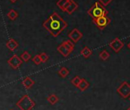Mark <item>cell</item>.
Segmentation results:
<instances>
[{
  "label": "cell",
  "instance_id": "obj_18",
  "mask_svg": "<svg viewBox=\"0 0 130 110\" xmlns=\"http://www.w3.org/2000/svg\"><path fill=\"white\" fill-rule=\"evenodd\" d=\"M58 74L63 77L65 78L68 74H69V70L66 68V67H61L59 70H58Z\"/></svg>",
  "mask_w": 130,
  "mask_h": 110
},
{
  "label": "cell",
  "instance_id": "obj_19",
  "mask_svg": "<svg viewBox=\"0 0 130 110\" xmlns=\"http://www.w3.org/2000/svg\"><path fill=\"white\" fill-rule=\"evenodd\" d=\"M7 16H8V18H9V19H11V20H15V19L19 16V15H18V12H17L15 10L11 9V10L8 12Z\"/></svg>",
  "mask_w": 130,
  "mask_h": 110
},
{
  "label": "cell",
  "instance_id": "obj_28",
  "mask_svg": "<svg viewBox=\"0 0 130 110\" xmlns=\"http://www.w3.org/2000/svg\"><path fill=\"white\" fill-rule=\"evenodd\" d=\"M127 110H130V107H129V108H128Z\"/></svg>",
  "mask_w": 130,
  "mask_h": 110
},
{
  "label": "cell",
  "instance_id": "obj_5",
  "mask_svg": "<svg viewBox=\"0 0 130 110\" xmlns=\"http://www.w3.org/2000/svg\"><path fill=\"white\" fill-rule=\"evenodd\" d=\"M93 22L96 25L97 28H99L100 30H103L106 26H108L109 25V23L111 22V19L109 18L107 15L99 18L97 19H94L93 20Z\"/></svg>",
  "mask_w": 130,
  "mask_h": 110
},
{
  "label": "cell",
  "instance_id": "obj_15",
  "mask_svg": "<svg viewBox=\"0 0 130 110\" xmlns=\"http://www.w3.org/2000/svg\"><path fill=\"white\" fill-rule=\"evenodd\" d=\"M65 47H66L71 52H72L74 49V43L72 41H70V40H67V41H64L63 43H62Z\"/></svg>",
  "mask_w": 130,
  "mask_h": 110
},
{
  "label": "cell",
  "instance_id": "obj_16",
  "mask_svg": "<svg viewBox=\"0 0 130 110\" xmlns=\"http://www.w3.org/2000/svg\"><path fill=\"white\" fill-rule=\"evenodd\" d=\"M89 86H90L89 83H88L85 79H82L80 83L79 86H78V88H79V89H80V91H85V90L89 87Z\"/></svg>",
  "mask_w": 130,
  "mask_h": 110
},
{
  "label": "cell",
  "instance_id": "obj_21",
  "mask_svg": "<svg viewBox=\"0 0 130 110\" xmlns=\"http://www.w3.org/2000/svg\"><path fill=\"white\" fill-rule=\"evenodd\" d=\"M99 56H100V58L101 60H103V61H106V60L109 58V52H108L107 50H103V51L100 52V53Z\"/></svg>",
  "mask_w": 130,
  "mask_h": 110
},
{
  "label": "cell",
  "instance_id": "obj_10",
  "mask_svg": "<svg viewBox=\"0 0 130 110\" xmlns=\"http://www.w3.org/2000/svg\"><path fill=\"white\" fill-rule=\"evenodd\" d=\"M57 50H58V52L62 55V56L64 57V58L68 57L69 55H70V53H71V52L66 47H65L63 44H60V45L57 47Z\"/></svg>",
  "mask_w": 130,
  "mask_h": 110
},
{
  "label": "cell",
  "instance_id": "obj_4",
  "mask_svg": "<svg viewBox=\"0 0 130 110\" xmlns=\"http://www.w3.org/2000/svg\"><path fill=\"white\" fill-rule=\"evenodd\" d=\"M116 91L122 98L126 99L130 95V85L125 81L117 88Z\"/></svg>",
  "mask_w": 130,
  "mask_h": 110
},
{
  "label": "cell",
  "instance_id": "obj_13",
  "mask_svg": "<svg viewBox=\"0 0 130 110\" xmlns=\"http://www.w3.org/2000/svg\"><path fill=\"white\" fill-rule=\"evenodd\" d=\"M68 4H69V0H58L57 3V6H58V8L63 12H65V9H66Z\"/></svg>",
  "mask_w": 130,
  "mask_h": 110
},
{
  "label": "cell",
  "instance_id": "obj_3",
  "mask_svg": "<svg viewBox=\"0 0 130 110\" xmlns=\"http://www.w3.org/2000/svg\"><path fill=\"white\" fill-rule=\"evenodd\" d=\"M16 105L21 110H31L35 107V102L28 95H25L17 102Z\"/></svg>",
  "mask_w": 130,
  "mask_h": 110
},
{
  "label": "cell",
  "instance_id": "obj_29",
  "mask_svg": "<svg viewBox=\"0 0 130 110\" xmlns=\"http://www.w3.org/2000/svg\"><path fill=\"white\" fill-rule=\"evenodd\" d=\"M10 110H13V109H10Z\"/></svg>",
  "mask_w": 130,
  "mask_h": 110
},
{
  "label": "cell",
  "instance_id": "obj_8",
  "mask_svg": "<svg viewBox=\"0 0 130 110\" xmlns=\"http://www.w3.org/2000/svg\"><path fill=\"white\" fill-rule=\"evenodd\" d=\"M68 37L70 38V39L75 44L77 42H78L83 37V34L77 29V28H74L73 29L69 34H68Z\"/></svg>",
  "mask_w": 130,
  "mask_h": 110
},
{
  "label": "cell",
  "instance_id": "obj_14",
  "mask_svg": "<svg viewBox=\"0 0 130 110\" xmlns=\"http://www.w3.org/2000/svg\"><path fill=\"white\" fill-rule=\"evenodd\" d=\"M92 53H93L92 50L90 49L88 47H84V48L81 50V51H80L81 55H82V56H83L84 58H90V57L91 56Z\"/></svg>",
  "mask_w": 130,
  "mask_h": 110
},
{
  "label": "cell",
  "instance_id": "obj_1",
  "mask_svg": "<svg viewBox=\"0 0 130 110\" xmlns=\"http://www.w3.org/2000/svg\"><path fill=\"white\" fill-rule=\"evenodd\" d=\"M43 27L53 37L56 38L68 27V23L57 12H54L43 23Z\"/></svg>",
  "mask_w": 130,
  "mask_h": 110
},
{
  "label": "cell",
  "instance_id": "obj_27",
  "mask_svg": "<svg viewBox=\"0 0 130 110\" xmlns=\"http://www.w3.org/2000/svg\"><path fill=\"white\" fill-rule=\"evenodd\" d=\"M10 1L12 2V3H15V2H16L17 0H10Z\"/></svg>",
  "mask_w": 130,
  "mask_h": 110
},
{
  "label": "cell",
  "instance_id": "obj_20",
  "mask_svg": "<svg viewBox=\"0 0 130 110\" xmlns=\"http://www.w3.org/2000/svg\"><path fill=\"white\" fill-rule=\"evenodd\" d=\"M21 58L23 61L25 62H28L31 58V54L28 52V51H25L22 53L21 55Z\"/></svg>",
  "mask_w": 130,
  "mask_h": 110
},
{
  "label": "cell",
  "instance_id": "obj_25",
  "mask_svg": "<svg viewBox=\"0 0 130 110\" xmlns=\"http://www.w3.org/2000/svg\"><path fill=\"white\" fill-rule=\"evenodd\" d=\"M112 1V0H98V2L100 3L103 6H108L111 2Z\"/></svg>",
  "mask_w": 130,
  "mask_h": 110
},
{
  "label": "cell",
  "instance_id": "obj_7",
  "mask_svg": "<svg viewBox=\"0 0 130 110\" xmlns=\"http://www.w3.org/2000/svg\"><path fill=\"white\" fill-rule=\"evenodd\" d=\"M9 65L12 67L13 69H18L22 64V60L17 55H13V56L8 61Z\"/></svg>",
  "mask_w": 130,
  "mask_h": 110
},
{
  "label": "cell",
  "instance_id": "obj_30",
  "mask_svg": "<svg viewBox=\"0 0 130 110\" xmlns=\"http://www.w3.org/2000/svg\"><path fill=\"white\" fill-rule=\"evenodd\" d=\"M129 99H130V98H129Z\"/></svg>",
  "mask_w": 130,
  "mask_h": 110
},
{
  "label": "cell",
  "instance_id": "obj_17",
  "mask_svg": "<svg viewBox=\"0 0 130 110\" xmlns=\"http://www.w3.org/2000/svg\"><path fill=\"white\" fill-rule=\"evenodd\" d=\"M47 101L50 102V104H51V105H54V104H56L58 101H59V98L56 96V95H54V94H52V95H50L48 97H47Z\"/></svg>",
  "mask_w": 130,
  "mask_h": 110
},
{
  "label": "cell",
  "instance_id": "obj_2",
  "mask_svg": "<svg viewBox=\"0 0 130 110\" xmlns=\"http://www.w3.org/2000/svg\"><path fill=\"white\" fill-rule=\"evenodd\" d=\"M87 14L92 18L93 20H94V19H97L99 18L107 15L108 11L105 9V7L100 3L96 2L87 11Z\"/></svg>",
  "mask_w": 130,
  "mask_h": 110
},
{
  "label": "cell",
  "instance_id": "obj_11",
  "mask_svg": "<svg viewBox=\"0 0 130 110\" xmlns=\"http://www.w3.org/2000/svg\"><path fill=\"white\" fill-rule=\"evenodd\" d=\"M35 84V81L29 77H26L23 79L22 80V85L25 86V89H28L30 88H31Z\"/></svg>",
  "mask_w": 130,
  "mask_h": 110
},
{
  "label": "cell",
  "instance_id": "obj_26",
  "mask_svg": "<svg viewBox=\"0 0 130 110\" xmlns=\"http://www.w3.org/2000/svg\"><path fill=\"white\" fill-rule=\"evenodd\" d=\"M127 47H128V48L130 49V42H129V43L128 44V45H127Z\"/></svg>",
  "mask_w": 130,
  "mask_h": 110
},
{
  "label": "cell",
  "instance_id": "obj_6",
  "mask_svg": "<svg viewBox=\"0 0 130 110\" xmlns=\"http://www.w3.org/2000/svg\"><path fill=\"white\" fill-rule=\"evenodd\" d=\"M109 46L116 52L118 53L121 50V49L124 47V43L118 38H115L114 40H112L109 44Z\"/></svg>",
  "mask_w": 130,
  "mask_h": 110
},
{
  "label": "cell",
  "instance_id": "obj_23",
  "mask_svg": "<svg viewBox=\"0 0 130 110\" xmlns=\"http://www.w3.org/2000/svg\"><path fill=\"white\" fill-rule=\"evenodd\" d=\"M39 55H40V58H41V62H42V63H45V62L47 61L49 57H48V55H47L46 53L42 52V53H41Z\"/></svg>",
  "mask_w": 130,
  "mask_h": 110
},
{
  "label": "cell",
  "instance_id": "obj_12",
  "mask_svg": "<svg viewBox=\"0 0 130 110\" xmlns=\"http://www.w3.org/2000/svg\"><path fill=\"white\" fill-rule=\"evenodd\" d=\"M6 47H8V49L11 51H14L18 47H19V43L14 40L13 38L9 39V41L6 43Z\"/></svg>",
  "mask_w": 130,
  "mask_h": 110
},
{
  "label": "cell",
  "instance_id": "obj_24",
  "mask_svg": "<svg viewBox=\"0 0 130 110\" xmlns=\"http://www.w3.org/2000/svg\"><path fill=\"white\" fill-rule=\"evenodd\" d=\"M32 61L33 62L36 64V65H39L41 62V58H40V55L38 54V55H35V56L32 58Z\"/></svg>",
  "mask_w": 130,
  "mask_h": 110
},
{
  "label": "cell",
  "instance_id": "obj_22",
  "mask_svg": "<svg viewBox=\"0 0 130 110\" xmlns=\"http://www.w3.org/2000/svg\"><path fill=\"white\" fill-rule=\"evenodd\" d=\"M81 80H82V79H81L80 77L77 76V77H75L74 78H73V79L71 80V83H72L74 86H75L76 87H78V86H79V84L80 83Z\"/></svg>",
  "mask_w": 130,
  "mask_h": 110
},
{
  "label": "cell",
  "instance_id": "obj_9",
  "mask_svg": "<svg viewBox=\"0 0 130 110\" xmlns=\"http://www.w3.org/2000/svg\"><path fill=\"white\" fill-rule=\"evenodd\" d=\"M78 8V4L74 2V0H69V4L65 9V12H67L68 15H71L74 11H76Z\"/></svg>",
  "mask_w": 130,
  "mask_h": 110
}]
</instances>
